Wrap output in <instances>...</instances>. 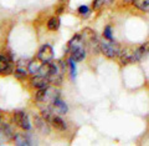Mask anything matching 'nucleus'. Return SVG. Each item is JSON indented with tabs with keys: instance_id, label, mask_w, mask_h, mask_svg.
<instances>
[{
	"instance_id": "f257e3e1",
	"label": "nucleus",
	"mask_w": 149,
	"mask_h": 146,
	"mask_svg": "<svg viewBox=\"0 0 149 146\" xmlns=\"http://www.w3.org/2000/svg\"><path fill=\"white\" fill-rule=\"evenodd\" d=\"M60 97V91L55 87H44V89H39V91L35 95V100L39 105H49L51 106L55 102V100H57Z\"/></svg>"
},
{
	"instance_id": "f03ea898",
	"label": "nucleus",
	"mask_w": 149,
	"mask_h": 146,
	"mask_svg": "<svg viewBox=\"0 0 149 146\" xmlns=\"http://www.w3.org/2000/svg\"><path fill=\"white\" fill-rule=\"evenodd\" d=\"M120 50H122L120 46L112 40L104 39V40L100 41V51L109 59H114V58H117V56H119Z\"/></svg>"
},
{
	"instance_id": "7ed1b4c3",
	"label": "nucleus",
	"mask_w": 149,
	"mask_h": 146,
	"mask_svg": "<svg viewBox=\"0 0 149 146\" xmlns=\"http://www.w3.org/2000/svg\"><path fill=\"white\" fill-rule=\"evenodd\" d=\"M65 73V64L62 61H55L51 63V71L49 75L50 83L54 85H61L62 83V74Z\"/></svg>"
},
{
	"instance_id": "20e7f679",
	"label": "nucleus",
	"mask_w": 149,
	"mask_h": 146,
	"mask_svg": "<svg viewBox=\"0 0 149 146\" xmlns=\"http://www.w3.org/2000/svg\"><path fill=\"white\" fill-rule=\"evenodd\" d=\"M13 119H14V122H15L17 126H20L21 129H24L26 131L31 129L30 120H29V116H27L26 112H24V111H16L15 114H14Z\"/></svg>"
},
{
	"instance_id": "39448f33",
	"label": "nucleus",
	"mask_w": 149,
	"mask_h": 146,
	"mask_svg": "<svg viewBox=\"0 0 149 146\" xmlns=\"http://www.w3.org/2000/svg\"><path fill=\"white\" fill-rule=\"evenodd\" d=\"M52 58H54V50L49 44L42 45L37 51V59L41 63H50Z\"/></svg>"
},
{
	"instance_id": "423d86ee",
	"label": "nucleus",
	"mask_w": 149,
	"mask_h": 146,
	"mask_svg": "<svg viewBox=\"0 0 149 146\" xmlns=\"http://www.w3.org/2000/svg\"><path fill=\"white\" fill-rule=\"evenodd\" d=\"M13 71V60L9 55H0V74L9 75Z\"/></svg>"
},
{
	"instance_id": "0eeeda50",
	"label": "nucleus",
	"mask_w": 149,
	"mask_h": 146,
	"mask_svg": "<svg viewBox=\"0 0 149 146\" xmlns=\"http://www.w3.org/2000/svg\"><path fill=\"white\" fill-rule=\"evenodd\" d=\"M70 51H71V59H73L76 63H80V61L85 60L86 55H87V50H86V48H83V45L70 49Z\"/></svg>"
},
{
	"instance_id": "6e6552de",
	"label": "nucleus",
	"mask_w": 149,
	"mask_h": 146,
	"mask_svg": "<svg viewBox=\"0 0 149 146\" xmlns=\"http://www.w3.org/2000/svg\"><path fill=\"white\" fill-rule=\"evenodd\" d=\"M50 79L47 76H41V75H35L31 79V86L36 89H44L50 86Z\"/></svg>"
},
{
	"instance_id": "1a4fd4ad",
	"label": "nucleus",
	"mask_w": 149,
	"mask_h": 146,
	"mask_svg": "<svg viewBox=\"0 0 149 146\" xmlns=\"http://www.w3.org/2000/svg\"><path fill=\"white\" fill-rule=\"evenodd\" d=\"M51 109H52V111L55 112L56 115H60V116L65 115L68 111V107L66 105V102L62 101L60 97L57 99V100H55V102L51 105Z\"/></svg>"
},
{
	"instance_id": "9d476101",
	"label": "nucleus",
	"mask_w": 149,
	"mask_h": 146,
	"mask_svg": "<svg viewBox=\"0 0 149 146\" xmlns=\"http://www.w3.org/2000/svg\"><path fill=\"white\" fill-rule=\"evenodd\" d=\"M149 53V45L146 43L141 45L139 48H137L136 50L133 51V61L134 63H137V61H141L144 56H147Z\"/></svg>"
},
{
	"instance_id": "9b49d317",
	"label": "nucleus",
	"mask_w": 149,
	"mask_h": 146,
	"mask_svg": "<svg viewBox=\"0 0 149 146\" xmlns=\"http://www.w3.org/2000/svg\"><path fill=\"white\" fill-rule=\"evenodd\" d=\"M49 124H51L55 129H57L60 131H63V130L67 129L66 122H65L61 117H60V115H56V114H54L52 116H51V119L49 120Z\"/></svg>"
},
{
	"instance_id": "f8f14e48",
	"label": "nucleus",
	"mask_w": 149,
	"mask_h": 146,
	"mask_svg": "<svg viewBox=\"0 0 149 146\" xmlns=\"http://www.w3.org/2000/svg\"><path fill=\"white\" fill-rule=\"evenodd\" d=\"M35 119V126L37 128V130L40 131V133H42V134H49L50 133V128H49V125H47V121H46L42 116H35L34 117Z\"/></svg>"
},
{
	"instance_id": "ddd939ff",
	"label": "nucleus",
	"mask_w": 149,
	"mask_h": 146,
	"mask_svg": "<svg viewBox=\"0 0 149 146\" xmlns=\"http://www.w3.org/2000/svg\"><path fill=\"white\" fill-rule=\"evenodd\" d=\"M14 140H15V144L17 146H29V145H31V140L29 138V135L25 134V133L15 134Z\"/></svg>"
},
{
	"instance_id": "4468645a",
	"label": "nucleus",
	"mask_w": 149,
	"mask_h": 146,
	"mask_svg": "<svg viewBox=\"0 0 149 146\" xmlns=\"http://www.w3.org/2000/svg\"><path fill=\"white\" fill-rule=\"evenodd\" d=\"M27 73H29V69L24 66V64H22V60L19 61V63H17V66H16V70L14 71V75H15V78L19 79V80H21V79L26 78Z\"/></svg>"
},
{
	"instance_id": "2eb2a0df",
	"label": "nucleus",
	"mask_w": 149,
	"mask_h": 146,
	"mask_svg": "<svg viewBox=\"0 0 149 146\" xmlns=\"http://www.w3.org/2000/svg\"><path fill=\"white\" fill-rule=\"evenodd\" d=\"M132 3L141 11L149 13V0H132Z\"/></svg>"
},
{
	"instance_id": "dca6fc26",
	"label": "nucleus",
	"mask_w": 149,
	"mask_h": 146,
	"mask_svg": "<svg viewBox=\"0 0 149 146\" xmlns=\"http://www.w3.org/2000/svg\"><path fill=\"white\" fill-rule=\"evenodd\" d=\"M0 130H1V134L5 136L6 140H10V139H14V136H15V134H14V131L11 130V128L6 124H1V126H0Z\"/></svg>"
},
{
	"instance_id": "f3484780",
	"label": "nucleus",
	"mask_w": 149,
	"mask_h": 146,
	"mask_svg": "<svg viewBox=\"0 0 149 146\" xmlns=\"http://www.w3.org/2000/svg\"><path fill=\"white\" fill-rule=\"evenodd\" d=\"M60 19L57 16H52V18H50L49 19V21H47V29L51 30V31H55V30H57L58 28H60Z\"/></svg>"
},
{
	"instance_id": "a211bd4d",
	"label": "nucleus",
	"mask_w": 149,
	"mask_h": 146,
	"mask_svg": "<svg viewBox=\"0 0 149 146\" xmlns=\"http://www.w3.org/2000/svg\"><path fill=\"white\" fill-rule=\"evenodd\" d=\"M68 66H70V73H71V78L74 79L76 78V73H77V70H76V65H74V60L70 58L68 60Z\"/></svg>"
},
{
	"instance_id": "6ab92c4d",
	"label": "nucleus",
	"mask_w": 149,
	"mask_h": 146,
	"mask_svg": "<svg viewBox=\"0 0 149 146\" xmlns=\"http://www.w3.org/2000/svg\"><path fill=\"white\" fill-rule=\"evenodd\" d=\"M27 69H29V73H30V74L36 75L37 71H39L40 66H39V65H36V63H34V61H30L29 65H27Z\"/></svg>"
},
{
	"instance_id": "aec40b11",
	"label": "nucleus",
	"mask_w": 149,
	"mask_h": 146,
	"mask_svg": "<svg viewBox=\"0 0 149 146\" xmlns=\"http://www.w3.org/2000/svg\"><path fill=\"white\" fill-rule=\"evenodd\" d=\"M103 37L107 40H112L113 41V35H112V28L109 25H107L103 30Z\"/></svg>"
},
{
	"instance_id": "412c9836",
	"label": "nucleus",
	"mask_w": 149,
	"mask_h": 146,
	"mask_svg": "<svg viewBox=\"0 0 149 146\" xmlns=\"http://www.w3.org/2000/svg\"><path fill=\"white\" fill-rule=\"evenodd\" d=\"M88 13H90V8L87 5H81L78 8V14H81V15H87Z\"/></svg>"
},
{
	"instance_id": "4be33fe9",
	"label": "nucleus",
	"mask_w": 149,
	"mask_h": 146,
	"mask_svg": "<svg viewBox=\"0 0 149 146\" xmlns=\"http://www.w3.org/2000/svg\"><path fill=\"white\" fill-rule=\"evenodd\" d=\"M104 3H106V0H93V5L92 6H93L95 10H97V9H100Z\"/></svg>"
}]
</instances>
